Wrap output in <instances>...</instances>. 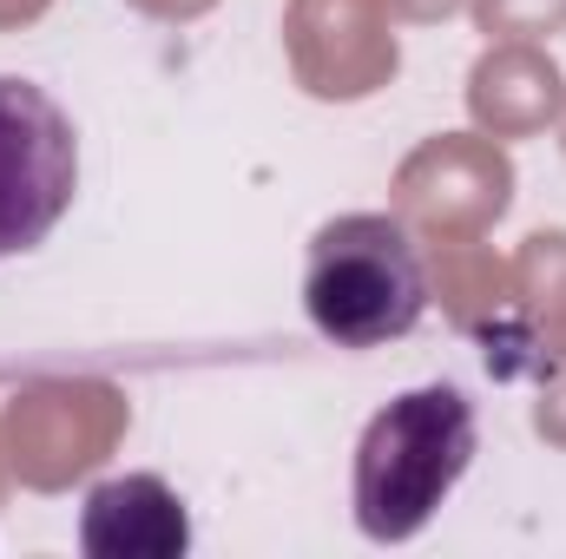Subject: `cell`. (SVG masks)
<instances>
[{"instance_id": "cell-1", "label": "cell", "mask_w": 566, "mask_h": 559, "mask_svg": "<svg viewBox=\"0 0 566 559\" xmlns=\"http://www.w3.org/2000/svg\"><path fill=\"white\" fill-rule=\"evenodd\" d=\"M474 461V402L454 382L396 395L356 441V527L376 547L416 540Z\"/></svg>"}, {"instance_id": "cell-2", "label": "cell", "mask_w": 566, "mask_h": 559, "mask_svg": "<svg viewBox=\"0 0 566 559\" xmlns=\"http://www.w3.org/2000/svg\"><path fill=\"white\" fill-rule=\"evenodd\" d=\"M303 309L336 349H382L428 309V257L396 211H349L310 238Z\"/></svg>"}, {"instance_id": "cell-3", "label": "cell", "mask_w": 566, "mask_h": 559, "mask_svg": "<svg viewBox=\"0 0 566 559\" xmlns=\"http://www.w3.org/2000/svg\"><path fill=\"white\" fill-rule=\"evenodd\" d=\"M126 421H133L126 389H113L99 376H53V382H27L7 395L0 447H7V467L20 487L60 494L73 481H86L126 441Z\"/></svg>"}, {"instance_id": "cell-4", "label": "cell", "mask_w": 566, "mask_h": 559, "mask_svg": "<svg viewBox=\"0 0 566 559\" xmlns=\"http://www.w3.org/2000/svg\"><path fill=\"white\" fill-rule=\"evenodd\" d=\"M80 191V133L33 86L0 73V257L46 244Z\"/></svg>"}, {"instance_id": "cell-5", "label": "cell", "mask_w": 566, "mask_h": 559, "mask_svg": "<svg viewBox=\"0 0 566 559\" xmlns=\"http://www.w3.org/2000/svg\"><path fill=\"white\" fill-rule=\"evenodd\" d=\"M514 204V165L488 133L422 139L396 171V218L422 238H488Z\"/></svg>"}, {"instance_id": "cell-6", "label": "cell", "mask_w": 566, "mask_h": 559, "mask_svg": "<svg viewBox=\"0 0 566 559\" xmlns=\"http://www.w3.org/2000/svg\"><path fill=\"white\" fill-rule=\"evenodd\" d=\"M283 53L310 99H369L396 80V13L389 0H290L283 7Z\"/></svg>"}, {"instance_id": "cell-7", "label": "cell", "mask_w": 566, "mask_h": 559, "mask_svg": "<svg viewBox=\"0 0 566 559\" xmlns=\"http://www.w3.org/2000/svg\"><path fill=\"white\" fill-rule=\"evenodd\" d=\"M468 113L488 139H534L560 126L566 80L541 40H488V53L468 73Z\"/></svg>"}, {"instance_id": "cell-8", "label": "cell", "mask_w": 566, "mask_h": 559, "mask_svg": "<svg viewBox=\"0 0 566 559\" xmlns=\"http://www.w3.org/2000/svg\"><path fill=\"white\" fill-rule=\"evenodd\" d=\"M80 547L93 559H178L191 547L185 500L158 474H119L86 494Z\"/></svg>"}, {"instance_id": "cell-9", "label": "cell", "mask_w": 566, "mask_h": 559, "mask_svg": "<svg viewBox=\"0 0 566 559\" xmlns=\"http://www.w3.org/2000/svg\"><path fill=\"white\" fill-rule=\"evenodd\" d=\"M428 296H441L454 329H494L514 303L507 264L481 244V238H434L428 244Z\"/></svg>"}, {"instance_id": "cell-10", "label": "cell", "mask_w": 566, "mask_h": 559, "mask_svg": "<svg viewBox=\"0 0 566 559\" xmlns=\"http://www.w3.org/2000/svg\"><path fill=\"white\" fill-rule=\"evenodd\" d=\"M507 283H514V303L501 323L514 329H566V231H534L521 244V257L507 264Z\"/></svg>"}, {"instance_id": "cell-11", "label": "cell", "mask_w": 566, "mask_h": 559, "mask_svg": "<svg viewBox=\"0 0 566 559\" xmlns=\"http://www.w3.org/2000/svg\"><path fill=\"white\" fill-rule=\"evenodd\" d=\"M488 40H547L566 27V0H468Z\"/></svg>"}, {"instance_id": "cell-12", "label": "cell", "mask_w": 566, "mask_h": 559, "mask_svg": "<svg viewBox=\"0 0 566 559\" xmlns=\"http://www.w3.org/2000/svg\"><path fill=\"white\" fill-rule=\"evenodd\" d=\"M468 0H389V13L396 20H416V27H434V20H448V13H461Z\"/></svg>"}, {"instance_id": "cell-13", "label": "cell", "mask_w": 566, "mask_h": 559, "mask_svg": "<svg viewBox=\"0 0 566 559\" xmlns=\"http://www.w3.org/2000/svg\"><path fill=\"white\" fill-rule=\"evenodd\" d=\"M139 13H151V20H198V13H211L218 0H133Z\"/></svg>"}, {"instance_id": "cell-14", "label": "cell", "mask_w": 566, "mask_h": 559, "mask_svg": "<svg viewBox=\"0 0 566 559\" xmlns=\"http://www.w3.org/2000/svg\"><path fill=\"white\" fill-rule=\"evenodd\" d=\"M53 0H0V33H13V27H27V20H40Z\"/></svg>"}, {"instance_id": "cell-15", "label": "cell", "mask_w": 566, "mask_h": 559, "mask_svg": "<svg viewBox=\"0 0 566 559\" xmlns=\"http://www.w3.org/2000/svg\"><path fill=\"white\" fill-rule=\"evenodd\" d=\"M560 133H566V113H560Z\"/></svg>"}]
</instances>
